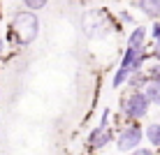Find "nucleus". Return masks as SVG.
<instances>
[{
    "label": "nucleus",
    "mask_w": 160,
    "mask_h": 155,
    "mask_svg": "<svg viewBox=\"0 0 160 155\" xmlns=\"http://www.w3.org/2000/svg\"><path fill=\"white\" fill-rule=\"evenodd\" d=\"M148 97L144 95V93H132V95L128 97V102H125V109H128V114L132 116V118H142V116H146L148 111Z\"/></svg>",
    "instance_id": "2"
},
{
    "label": "nucleus",
    "mask_w": 160,
    "mask_h": 155,
    "mask_svg": "<svg viewBox=\"0 0 160 155\" xmlns=\"http://www.w3.org/2000/svg\"><path fill=\"white\" fill-rule=\"evenodd\" d=\"M47 2H49V0H23V5L30 9V12H35V9H42Z\"/></svg>",
    "instance_id": "10"
},
{
    "label": "nucleus",
    "mask_w": 160,
    "mask_h": 155,
    "mask_svg": "<svg viewBox=\"0 0 160 155\" xmlns=\"http://www.w3.org/2000/svg\"><path fill=\"white\" fill-rule=\"evenodd\" d=\"M142 60H144V49H142V46H128L121 67H125V70H130V72H132V70H139Z\"/></svg>",
    "instance_id": "5"
},
{
    "label": "nucleus",
    "mask_w": 160,
    "mask_h": 155,
    "mask_svg": "<svg viewBox=\"0 0 160 155\" xmlns=\"http://www.w3.org/2000/svg\"><path fill=\"white\" fill-rule=\"evenodd\" d=\"M128 74H130V70H125V67H121V70H118V74H116V76H114V86H116V88H118V86H123V81H125V79H128Z\"/></svg>",
    "instance_id": "11"
},
{
    "label": "nucleus",
    "mask_w": 160,
    "mask_h": 155,
    "mask_svg": "<svg viewBox=\"0 0 160 155\" xmlns=\"http://www.w3.org/2000/svg\"><path fill=\"white\" fill-rule=\"evenodd\" d=\"M142 141V130L139 127H128L125 132H121L118 137V151H132V148H137Z\"/></svg>",
    "instance_id": "3"
},
{
    "label": "nucleus",
    "mask_w": 160,
    "mask_h": 155,
    "mask_svg": "<svg viewBox=\"0 0 160 155\" xmlns=\"http://www.w3.org/2000/svg\"><path fill=\"white\" fill-rule=\"evenodd\" d=\"M156 58H158V60H160V46H158V51H156Z\"/></svg>",
    "instance_id": "16"
},
{
    "label": "nucleus",
    "mask_w": 160,
    "mask_h": 155,
    "mask_svg": "<svg viewBox=\"0 0 160 155\" xmlns=\"http://www.w3.org/2000/svg\"><path fill=\"white\" fill-rule=\"evenodd\" d=\"M151 79L153 81H160V65H156V67L151 70Z\"/></svg>",
    "instance_id": "13"
},
{
    "label": "nucleus",
    "mask_w": 160,
    "mask_h": 155,
    "mask_svg": "<svg viewBox=\"0 0 160 155\" xmlns=\"http://www.w3.org/2000/svg\"><path fill=\"white\" fill-rule=\"evenodd\" d=\"M139 9L151 19L160 16V0H139Z\"/></svg>",
    "instance_id": "6"
},
{
    "label": "nucleus",
    "mask_w": 160,
    "mask_h": 155,
    "mask_svg": "<svg viewBox=\"0 0 160 155\" xmlns=\"http://www.w3.org/2000/svg\"><path fill=\"white\" fill-rule=\"evenodd\" d=\"M144 95L148 97V102L158 104L160 107V81H151V84L144 86Z\"/></svg>",
    "instance_id": "7"
},
{
    "label": "nucleus",
    "mask_w": 160,
    "mask_h": 155,
    "mask_svg": "<svg viewBox=\"0 0 160 155\" xmlns=\"http://www.w3.org/2000/svg\"><path fill=\"white\" fill-rule=\"evenodd\" d=\"M130 155H153V151H148V148H139V151H132Z\"/></svg>",
    "instance_id": "14"
},
{
    "label": "nucleus",
    "mask_w": 160,
    "mask_h": 155,
    "mask_svg": "<svg viewBox=\"0 0 160 155\" xmlns=\"http://www.w3.org/2000/svg\"><path fill=\"white\" fill-rule=\"evenodd\" d=\"M130 84H132V86H137V88H139V86H146V76H142L139 72H137L135 79H130Z\"/></svg>",
    "instance_id": "12"
},
{
    "label": "nucleus",
    "mask_w": 160,
    "mask_h": 155,
    "mask_svg": "<svg viewBox=\"0 0 160 155\" xmlns=\"http://www.w3.org/2000/svg\"><path fill=\"white\" fill-rule=\"evenodd\" d=\"M2 49H5V44H2V40H0V53H2Z\"/></svg>",
    "instance_id": "17"
},
{
    "label": "nucleus",
    "mask_w": 160,
    "mask_h": 155,
    "mask_svg": "<svg viewBox=\"0 0 160 155\" xmlns=\"http://www.w3.org/2000/svg\"><path fill=\"white\" fill-rule=\"evenodd\" d=\"M144 37H146V30L144 28H137L130 35V46H142V44H144Z\"/></svg>",
    "instance_id": "9"
},
{
    "label": "nucleus",
    "mask_w": 160,
    "mask_h": 155,
    "mask_svg": "<svg viewBox=\"0 0 160 155\" xmlns=\"http://www.w3.org/2000/svg\"><path fill=\"white\" fill-rule=\"evenodd\" d=\"M37 30H40V21L32 12H16L12 21V32L19 44H30L35 42Z\"/></svg>",
    "instance_id": "1"
},
{
    "label": "nucleus",
    "mask_w": 160,
    "mask_h": 155,
    "mask_svg": "<svg viewBox=\"0 0 160 155\" xmlns=\"http://www.w3.org/2000/svg\"><path fill=\"white\" fill-rule=\"evenodd\" d=\"M153 30H156V40H158V44H160V23H158V26H156Z\"/></svg>",
    "instance_id": "15"
},
{
    "label": "nucleus",
    "mask_w": 160,
    "mask_h": 155,
    "mask_svg": "<svg viewBox=\"0 0 160 155\" xmlns=\"http://www.w3.org/2000/svg\"><path fill=\"white\" fill-rule=\"evenodd\" d=\"M109 139H112V134H109V130H107V116L102 118V125L100 127H95V130L91 132V137H88V143H91L93 148H102V146H107Z\"/></svg>",
    "instance_id": "4"
},
{
    "label": "nucleus",
    "mask_w": 160,
    "mask_h": 155,
    "mask_svg": "<svg viewBox=\"0 0 160 155\" xmlns=\"http://www.w3.org/2000/svg\"><path fill=\"white\" fill-rule=\"evenodd\" d=\"M146 137L151 139L153 146H160V125H148L146 127Z\"/></svg>",
    "instance_id": "8"
}]
</instances>
